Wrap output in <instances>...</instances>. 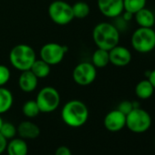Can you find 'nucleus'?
Returning a JSON list of instances; mask_svg holds the SVG:
<instances>
[{
	"instance_id": "1",
	"label": "nucleus",
	"mask_w": 155,
	"mask_h": 155,
	"mask_svg": "<svg viewBox=\"0 0 155 155\" xmlns=\"http://www.w3.org/2000/svg\"><path fill=\"white\" fill-rule=\"evenodd\" d=\"M90 116L87 105L79 100L68 101L61 110V119L63 122L71 128L83 126Z\"/></svg>"
},
{
	"instance_id": "2",
	"label": "nucleus",
	"mask_w": 155,
	"mask_h": 155,
	"mask_svg": "<svg viewBox=\"0 0 155 155\" xmlns=\"http://www.w3.org/2000/svg\"><path fill=\"white\" fill-rule=\"evenodd\" d=\"M120 30L114 24L101 22L97 24L92 31V38L97 48L110 50L120 43Z\"/></svg>"
},
{
	"instance_id": "3",
	"label": "nucleus",
	"mask_w": 155,
	"mask_h": 155,
	"mask_svg": "<svg viewBox=\"0 0 155 155\" xmlns=\"http://www.w3.org/2000/svg\"><path fill=\"white\" fill-rule=\"evenodd\" d=\"M37 59L36 52L29 45H16L9 53L10 64L19 71L30 69L31 66Z\"/></svg>"
},
{
	"instance_id": "4",
	"label": "nucleus",
	"mask_w": 155,
	"mask_h": 155,
	"mask_svg": "<svg viewBox=\"0 0 155 155\" xmlns=\"http://www.w3.org/2000/svg\"><path fill=\"white\" fill-rule=\"evenodd\" d=\"M133 49L140 54H147L155 48V30L153 28H140L135 29L130 38Z\"/></svg>"
},
{
	"instance_id": "5",
	"label": "nucleus",
	"mask_w": 155,
	"mask_h": 155,
	"mask_svg": "<svg viewBox=\"0 0 155 155\" xmlns=\"http://www.w3.org/2000/svg\"><path fill=\"white\" fill-rule=\"evenodd\" d=\"M150 126L151 117L147 110L141 108H134L126 115V127L134 133H143Z\"/></svg>"
},
{
	"instance_id": "6",
	"label": "nucleus",
	"mask_w": 155,
	"mask_h": 155,
	"mask_svg": "<svg viewBox=\"0 0 155 155\" xmlns=\"http://www.w3.org/2000/svg\"><path fill=\"white\" fill-rule=\"evenodd\" d=\"M35 101L38 103L40 112L50 113L58 108L60 103V95L57 89L47 86L38 91Z\"/></svg>"
},
{
	"instance_id": "7",
	"label": "nucleus",
	"mask_w": 155,
	"mask_h": 155,
	"mask_svg": "<svg viewBox=\"0 0 155 155\" xmlns=\"http://www.w3.org/2000/svg\"><path fill=\"white\" fill-rule=\"evenodd\" d=\"M48 16L57 25L65 26L74 19L72 6L63 0H55L48 7Z\"/></svg>"
},
{
	"instance_id": "8",
	"label": "nucleus",
	"mask_w": 155,
	"mask_h": 155,
	"mask_svg": "<svg viewBox=\"0 0 155 155\" xmlns=\"http://www.w3.org/2000/svg\"><path fill=\"white\" fill-rule=\"evenodd\" d=\"M72 78L74 81L81 86L91 85L97 78V68L90 62L79 63L73 69Z\"/></svg>"
},
{
	"instance_id": "9",
	"label": "nucleus",
	"mask_w": 155,
	"mask_h": 155,
	"mask_svg": "<svg viewBox=\"0 0 155 155\" xmlns=\"http://www.w3.org/2000/svg\"><path fill=\"white\" fill-rule=\"evenodd\" d=\"M67 51L68 48L66 46L51 42L42 46L39 51V56L42 60L50 66H54L59 64L63 60Z\"/></svg>"
},
{
	"instance_id": "10",
	"label": "nucleus",
	"mask_w": 155,
	"mask_h": 155,
	"mask_svg": "<svg viewBox=\"0 0 155 155\" xmlns=\"http://www.w3.org/2000/svg\"><path fill=\"white\" fill-rule=\"evenodd\" d=\"M101 13L109 18H116L124 11L123 0H98Z\"/></svg>"
},
{
	"instance_id": "11",
	"label": "nucleus",
	"mask_w": 155,
	"mask_h": 155,
	"mask_svg": "<svg viewBox=\"0 0 155 155\" xmlns=\"http://www.w3.org/2000/svg\"><path fill=\"white\" fill-rule=\"evenodd\" d=\"M110 63L116 67H125L129 65L132 59L131 52L129 48L123 46L117 45L109 50Z\"/></svg>"
},
{
	"instance_id": "12",
	"label": "nucleus",
	"mask_w": 155,
	"mask_h": 155,
	"mask_svg": "<svg viewBox=\"0 0 155 155\" xmlns=\"http://www.w3.org/2000/svg\"><path fill=\"white\" fill-rule=\"evenodd\" d=\"M103 124L109 131H120L126 127V115L119 110H113L107 113L104 118Z\"/></svg>"
},
{
	"instance_id": "13",
	"label": "nucleus",
	"mask_w": 155,
	"mask_h": 155,
	"mask_svg": "<svg viewBox=\"0 0 155 155\" xmlns=\"http://www.w3.org/2000/svg\"><path fill=\"white\" fill-rule=\"evenodd\" d=\"M38 84V79L30 69L21 71V74L18 78V86L22 91L27 93L32 92L37 89Z\"/></svg>"
},
{
	"instance_id": "14",
	"label": "nucleus",
	"mask_w": 155,
	"mask_h": 155,
	"mask_svg": "<svg viewBox=\"0 0 155 155\" xmlns=\"http://www.w3.org/2000/svg\"><path fill=\"white\" fill-rule=\"evenodd\" d=\"M17 130L19 137L24 140H34L38 138L40 134L39 127L36 123L28 120L20 122L19 125L17 127Z\"/></svg>"
},
{
	"instance_id": "15",
	"label": "nucleus",
	"mask_w": 155,
	"mask_h": 155,
	"mask_svg": "<svg viewBox=\"0 0 155 155\" xmlns=\"http://www.w3.org/2000/svg\"><path fill=\"white\" fill-rule=\"evenodd\" d=\"M136 23L140 28H153L155 25V15L152 10L146 7L134 14Z\"/></svg>"
},
{
	"instance_id": "16",
	"label": "nucleus",
	"mask_w": 155,
	"mask_h": 155,
	"mask_svg": "<svg viewBox=\"0 0 155 155\" xmlns=\"http://www.w3.org/2000/svg\"><path fill=\"white\" fill-rule=\"evenodd\" d=\"M8 155H28V147L22 138H14L8 142L6 149Z\"/></svg>"
},
{
	"instance_id": "17",
	"label": "nucleus",
	"mask_w": 155,
	"mask_h": 155,
	"mask_svg": "<svg viewBox=\"0 0 155 155\" xmlns=\"http://www.w3.org/2000/svg\"><path fill=\"white\" fill-rule=\"evenodd\" d=\"M154 88L148 79L140 81L135 86V94L140 100L150 99L154 92Z\"/></svg>"
},
{
	"instance_id": "18",
	"label": "nucleus",
	"mask_w": 155,
	"mask_h": 155,
	"mask_svg": "<svg viewBox=\"0 0 155 155\" xmlns=\"http://www.w3.org/2000/svg\"><path fill=\"white\" fill-rule=\"evenodd\" d=\"M91 61L94 67H96V68H103L107 67L110 63L109 51L98 48L92 54Z\"/></svg>"
},
{
	"instance_id": "19",
	"label": "nucleus",
	"mask_w": 155,
	"mask_h": 155,
	"mask_svg": "<svg viewBox=\"0 0 155 155\" xmlns=\"http://www.w3.org/2000/svg\"><path fill=\"white\" fill-rule=\"evenodd\" d=\"M13 105V94L5 88L0 87V114L8 112Z\"/></svg>"
},
{
	"instance_id": "20",
	"label": "nucleus",
	"mask_w": 155,
	"mask_h": 155,
	"mask_svg": "<svg viewBox=\"0 0 155 155\" xmlns=\"http://www.w3.org/2000/svg\"><path fill=\"white\" fill-rule=\"evenodd\" d=\"M30 70L34 73V75L38 79H44V78H47L50 74L51 66L41 58L36 59L33 65L31 66Z\"/></svg>"
},
{
	"instance_id": "21",
	"label": "nucleus",
	"mask_w": 155,
	"mask_h": 155,
	"mask_svg": "<svg viewBox=\"0 0 155 155\" xmlns=\"http://www.w3.org/2000/svg\"><path fill=\"white\" fill-rule=\"evenodd\" d=\"M72 11L74 15V18H85L90 15L91 8L89 4L83 1H78L74 5H72Z\"/></svg>"
},
{
	"instance_id": "22",
	"label": "nucleus",
	"mask_w": 155,
	"mask_h": 155,
	"mask_svg": "<svg viewBox=\"0 0 155 155\" xmlns=\"http://www.w3.org/2000/svg\"><path fill=\"white\" fill-rule=\"evenodd\" d=\"M147 4V0H123L124 11L135 14L140 9L144 8Z\"/></svg>"
},
{
	"instance_id": "23",
	"label": "nucleus",
	"mask_w": 155,
	"mask_h": 155,
	"mask_svg": "<svg viewBox=\"0 0 155 155\" xmlns=\"http://www.w3.org/2000/svg\"><path fill=\"white\" fill-rule=\"evenodd\" d=\"M22 112L26 117L32 119V118L37 117L40 113V110L38 106L37 101L30 100L24 103L22 107Z\"/></svg>"
},
{
	"instance_id": "24",
	"label": "nucleus",
	"mask_w": 155,
	"mask_h": 155,
	"mask_svg": "<svg viewBox=\"0 0 155 155\" xmlns=\"http://www.w3.org/2000/svg\"><path fill=\"white\" fill-rule=\"evenodd\" d=\"M0 133L2 134V136L7 139L8 140H10L16 137L18 134V130L17 127L11 123V122H3L1 129H0Z\"/></svg>"
},
{
	"instance_id": "25",
	"label": "nucleus",
	"mask_w": 155,
	"mask_h": 155,
	"mask_svg": "<svg viewBox=\"0 0 155 155\" xmlns=\"http://www.w3.org/2000/svg\"><path fill=\"white\" fill-rule=\"evenodd\" d=\"M11 72L8 66L0 65V87H4L10 80Z\"/></svg>"
},
{
	"instance_id": "26",
	"label": "nucleus",
	"mask_w": 155,
	"mask_h": 155,
	"mask_svg": "<svg viewBox=\"0 0 155 155\" xmlns=\"http://www.w3.org/2000/svg\"><path fill=\"white\" fill-rule=\"evenodd\" d=\"M133 104H132V101H121L119 106H118V109L120 112H122L123 114L127 115L129 114L132 110H133Z\"/></svg>"
},
{
	"instance_id": "27",
	"label": "nucleus",
	"mask_w": 155,
	"mask_h": 155,
	"mask_svg": "<svg viewBox=\"0 0 155 155\" xmlns=\"http://www.w3.org/2000/svg\"><path fill=\"white\" fill-rule=\"evenodd\" d=\"M55 155H72V153L69 148H68L67 146H59L56 150Z\"/></svg>"
},
{
	"instance_id": "28",
	"label": "nucleus",
	"mask_w": 155,
	"mask_h": 155,
	"mask_svg": "<svg viewBox=\"0 0 155 155\" xmlns=\"http://www.w3.org/2000/svg\"><path fill=\"white\" fill-rule=\"evenodd\" d=\"M7 145H8V140L5 139L2 136V134L0 133V154H2L6 150Z\"/></svg>"
},
{
	"instance_id": "29",
	"label": "nucleus",
	"mask_w": 155,
	"mask_h": 155,
	"mask_svg": "<svg viewBox=\"0 0 155 155\" xmlns=\"http://www.w3.org/2000/svg\"><path fill=\"white\" fill-rule=\"evenodd\" d=\"M147 79L149 80V81L151 83V85L153 86L154 90H155V68L152 70H150L147 74Z\"/></svg>"
},
{
	"instance_id": "30",
	"label": "nucleus",
	"mask_w": 155,
	"mask_h": 155,
	"mask_svg": "<svg viewBox=\"0 0 155 155\" xmlns=\"http://www.w3.org/2000/svg\"><path fill=\"white\" fill-rule=\"evenodd\" d=\"M120 17H121L122 19L125 20L126 22H129V21H130V20L133 18L134 15L131 14V13H130V12H128V11H123V12L121 13Z\"/></svg>"
},
{
	"instance_id": "31",
	"label": "nucleus",
	"mask_w": 155,
	"mask_h": 155,
	"mask_svg": "<svg viewBox=\"0 0 155 155\" xmlns=\"http://www.w3.org/2000/svg\"><path fill=\"white\" fill-rule=\"evenodd\" d=\"M3 122H4V120H3V119L1 117V114H0V129H1V126H2Z\"/></svg>"
}]
</instances>
